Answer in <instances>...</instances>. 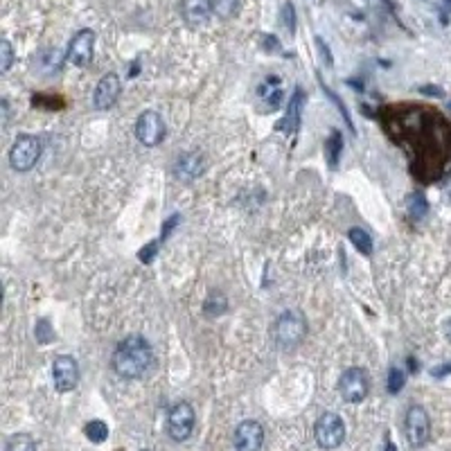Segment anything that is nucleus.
Listing matches in <instances>:
<instances>
[{
    "label": "nucleus",
    "instance_id": "13",
    "mask_svg": "<svg viewBox=\"0 0 451 451\" xmlns=\"http://www.w3.org/2000/svg\"><path fill=\"white\" fill-rule=\"evenodd\" d=\"M265 445V429L260 422L244 420L235 429V451H260Z\"/></svg>",
    "mask_w": 451,
    "mask_h": 451
},
{
    "label": "nucleus",
    "instance_id": "3",
    "mask_svg": "<svg viewBox=\"0 0 451 451\" xmlns=\"http://www.w3.org/2000/svg\"><path fill=\"white\" fill-rule=\"evenodd\" d=\"M41 154H44V144H41L37 135H19L10 149V165L14 172L25 174L32 167H37Z\"/></svg>",
    "mask_w": 451,
    "mask_h": 451
},
{
    "label": "nucleus",
    "instance_id": "15",
    "mask_svg": "<svg viewBox=\"0 0 451 451\" xmlns=\"http://www.w3.org/2000/svg\"><path fill=\"white\" fill-rule=\"evenodd\" d=\"M258 95L262 102H267V106L271 111H276L280 104H282V99H285V90H282V79L280 77H267L265 81L260 84V88H258Z\"/></svg>",
    "mask_w": 451,
    "mask_h": 451
},
{
    "label": "nucleus",
    "instance_id": "25",
    "mask_svg": "<svg viewBox=\"0 0 451 451\" xmlns=\"http://www.w3.org/2000/svg\"><path fill=\"white\" fill-rule=\"evenodd\" d=\"M404 384H406V372L402 368H390V372H388V393L397 395L399 390L404 388Z\"/></svg>",
    "mask_w": 451,
    "mask_h": 451
},
{
    "label": "nucleus",
    "instance_id": "29",
    "mask_svg": "<svg viewBox=\"0 0 451 451\" xmlns=\"http://www.w3.org/2000/svg\"><path fill=\"white\" fill-rule=\"evenodd\" d=\"M451 372V363L449 365H442V368H436L433 370V374H436V377H442V374H449Z\"/></svg>",
    "mask_w": 451,
    "mask_h": 451
},
{
    "label": "nucleus",
    "instance_id": "4",
    "mask_svg": "<svg viewBox=\"0 0 451 451\" xmlns=\"http://www.w3.org/2000/svg\"><path fill=\"white\" fill-rule=\"evenodd\" d=\"M194 424H197V413L190 402H176L167 413V433L176 442H183L192 436Z\"/></svg>",
    "mask_w": 451,
    "mask_h": 451
},
{
    "label": "nucleus",
    "instance_id": "19",
    "mask_svg": "<svg viewBox=\"0 0 451 451\" xmlns=\"http://www.w3.org/2000/svg\"><path fill=\"white\" fill-rule=\"evenodd\" d=\"M5 451H37V442H34L30 433H14V436L7 440Z\"/></svg>",
    "mask_w": 451,
    "mask_h": 451
},
{
    "label": "nucleus",
    "instance_id": "7",
    "mask_svg": "<svg viewBox=\"0 0 451 451\" xmlns=\"http://www.w3.org/2000/svg\"><path fill=\"white\" fill-rule=\"evenodd\" d=\"M404 433H406L408 445H411L413 449H420L429 442V438H431V420H429V413L424 411L422 406H411L406 411Z\"/></svg>",
    "mask_w": 451,
    "mask_h": 451
},
{
    "label": "nucleus",
    "instance_id": "26",
    "mask_svg": "<svg viewBox=\"0 0 451 451\" xmlns=\"http://www.w3.org/2000/svg\"><path fill=\"white\" fill-rule=\"evenodd\" d=\"M34 336H37L39 343H50V341H52V338H55V329H52V325H50L48 318H41L37 323V327H34Z\"/></svg>",
    "mask_w": 451,
    "mask_h": 451
},
{
    "label": "nucleus",
    "instance_id": "11",
    "mask_svg": "<svg viewBox=\"0 0 451 451\" xmlns=\"http://www.w3.org/2000/svg\"><path fill=\"white\" fill-rule=\"evenodd\" d=\"M122 93V81L115 73H106L104 77L97 81L95 93H93V106L97 111H106L117 102Z\"/></svg>",
    "mask_w": 451,
    "mask_h": 451
},
{
    "label": "nucleus",
    "instance_id": "28",
    "mask_svg": "<svg viewBox=\"0 0 451 451\" xmlns=\"http://www.w3.org/2000/svg\"><path fill=\"white\" fill-rule=\"evenodd\" d=\"M285 19H287V25H289V30H296V16H294V5L291 3H287L285 5Z\"/></svg>",
    "mask_w": 451,
    "mask_h": 451
},
{
    "label": "nucleus",
    "instance_id": "22",
    "mask_svg": "<svg viewBox=\"0 0 451 451\" xmlns=\"http://www.w3.org/2000/svg\"><path fill=\"white\" fill-rule=\"evenodd\" d=\"M84 433H86V438L90 442L99 445V442H104L108 438V427L102 420H90L86 427H84Z\"/></svg>",
    "mask_w": 451,
    "mask_h": 451
},
{
    "label": "nucleus",
    "instance_id": "16",
    "mask_svg": "<svg viewBox=\"0 0 451 451\" xmlns=\"http://www.w3.org/2000/svg\"><path fill=\"white\" fill-rule=\"evenodd\" d=\"M300 117H303V90L298 88V90L294 93V97L289 99V108H287L282 129H285L287 133H296L298 126H300Z\"/></svg>",
    "mask_w": 451,
    "mask_h": 451
},
{
    "label": "nucleus",
    "instance_id": "1",
    "mask_svg": "<svg viewBox=\"0 0 451 451\" xmlns=\"http://www.w3.org/2000/svg\"><path fill=\"white\" fill-rule=\"evenodd\" d=\"M111 365L117 377L122 379H140L154 368V347L140 334H131L122 338L111 356Z\"/></svg>",
    "mask_w": 451,
    "mask_h": 451
},
{
    "label": "nucleus",
    "instance_id": "23",
    "mask_svg": "<svg viewBox=\"0 0 451 451\" xmlns=\"http://www.w3.org/2000/svg\"><path fill=\"white\" fill-rule=\"evenodd\" d=\"M14 64V48L7 39L0 41V73H10Z\"/></svg>",
    "mask_w": 451,
    "mask_h": 451
},
{
    "label": "nucleus",
    "instance_id": "17",
    "mask_svg": "<svg viewBox=\"0 0 451 451\" xmlns=\"http://www.w3.org/2000/svg\"><path fill=\"white\" fill-rule=\"evenodd\" d=\"M226 309H228V300L221 291H212L206 298V303H203V314L208 318H219L221 314H226Z\"/></svg>",
    "mask_w": 451,
    "mask_h": 451
},
{
    "label": "nucleus",
    "instance_id": "8",
    "mask_svg": "<svg viewBox=\"0 0 451 451\" xmlns=\"http://www.w3.org/2000/svg\"><path fill=\"white\" fill-rule=\"evenodd\" d=\"M135 138L144 147H158L165 140V122L158 111H142L135 122Z\"/></svg>",
    "mask_w": 451,
    "mask_h": 451
},
{
    "label": "nucleus",
    "instance_id": "21",
    "mask_svg": "<svg viewBox=\"0 0 451 451\" xmlns=\"http://www.w3.org/2000/svg\"><path fill=\"white\" fill-rule=\"evenodd\" d=\"M406 206H408V215H411L415 221L422 219L424 215H427V210H429V203H427V199H424L422 192H415L413 197H408Z\"/></svg>",
    "mask_w": 451,
    "mask_h": 451
},
{
    "label": "nucleus",
    "instance_id": "14",
    "mask_svg": "<svg viewBox=\"0 0 451 451\" xmlns=\"http://www.w3.org/2000/svg\"><path fill=\"white\" fill-rule=\"evenodd\" d=\"M181 14L187 25L199 28V25H206L212 19L215 10H212V0H183Z\"/></svg>",
    "mask_w": 451,
    "mask_h": 451
},
{
    "label": "nucleus",
    "instance_id": "2",
    "mask_svg": "<svg viewBox=\"0 0 451 451\" xmlns=\"http://www.w3.org/2000/svg\"><path fill=\"white\" fill-rule=\"evenodd\" d=\"M271 336H274V343L282 352L296 350L305 341V336H307V320H305L303 311L287 309L280 314L274 325H271Z\"/></svg>",
    "mask_w": 451,
    "mask_h": 451
},
{
    "label": "nucleus",
    "instance_id": "9",
    "mask_svg": "<svg viewBox=\"0 0 451 451\" xmlns=\"http://www.w3.org/2000/svg\"><path fill=\"white\" fill-rule=\"evenodd\" d=\"M93 50H95V32L93 30H79L70 39L66 50V61H70L77 68H88L93 61Z\"/></svg>",
    "mask_w": 451,
    "mask_h": 451
},
{
    "label": "nucleus",
    "instance_id": "6",
    "mask_svg": "<svg viewBox=\"0 0 451 451\" xmlns=\"http://www.w3.org/2000/svg\"><path fill=\"white\" fill-rule=\"evenodd\" d=\"M338 393L347 404H359L370 393V379L363 368H347L338 379Z\"/></svg>",
    "mask_w": 451,
    "mask_h": 451
},
{
    "label": "nucleus",
    "instance_id": "30",
    "mask_svg": "<svg viewBox=\"0 0 451 451\" xmlns=\"http://www.w3.org/2000/svg\"><path fill=\"white\" fill-rule=\"evenodd\" d=\"M445 334H447V338L451 341V318L447 320V325H445Z\"/></svg>",
    "mask_w": 451,
    "mask_h": 451
},
{
    "label": "nucleus",
    "instance_id": "20",
    "mask_svg": "<svg viewBox=\"0 0 451 451\" xmlns=\"http://www.w3.org/2000/svg\"><path fill=\"white\" fill-rule=\"evenodd\" d=\"M347 237H350V242L354 244V249L359 253L372 255V240H370V235L363 231V228H350Z\"/></svg>",
    "mask_w": 451,
    "mask_h": 451
},
{
    "label": "nucleus",
    "instance_id": "10",
    "mask_svg": "<svg viewBox=\"0 0 451 451\" xmlns=\"http://www.w3.org/2000/svg\"><path fill=\"white\" fill-rule=\"evenodd\" d=\"M52 381L59 393H70L79 384V363L73 356L61 354L52 363Z\"/></svg>",
    "mask_w": 451,
    "mask_h": 451
},
{
    "label": "nucleus",
    "instance_id": "12",
    "mask_svg": "<svg viewBox=\"0 0 451 451\" xmlns=\"http://www.w3.org/2000/svg\"><path fill=\"white\" fill-rule=\"evenodd\" d=\"M203 172H206V160H203V156L197 154V151H185V154H181L176 158V163L172 167L174 178H176V181H181V183L197 181Z\"/></svg>",
    "mask_w": 451,
    "mask_h": 451
},
{
    "label": "nucleus",
    "instance_id": "27",
    "mask_svg": "<svg viewBox=\"0 0 451 451\" xmlns=\"http://www.w3.org/2000/svg\"><path fill=\"white\" fill-rule=\"evenodd\" d=\"M158 253V242H149L147 246H144V249L138 253V258L144 262V265H149L151 260H154V255Z\"/></svg>",
    "mask_w": 451,
    "mask_h": 451
},
{
    "label": "nucleus",
    "instance_id": "18",
    "mask_svg": "<svg viewBox=\"0 0 451 451\" xmlns=\"http://www.w3.org/2000/svg\"><path fill=\"white\" fill-rule=\"evenodd\" d=\"M341 154H343V138H341V133H338V131H332V135L325 142V156H327L332 167L338 165V158H341Z\"/></svg>",
    "mask_w": 451,
    "mask_h": 451
},
{
    "label": "nucleus",
    "instance_id": "24",
    "mask_svg": "<svg viewBox=\"0 0 451 451\" xmlns=\"http://www.w3.org/2000/svg\"><path fill=\"white\" fill-rule=\"evenodd\" d=\"M212 10L219 19H233L237 14V0H212Z\"/></svg>",
    "mask_w": 451,
    "mask_h": 451
},
{
    "label": "nucleus",
    "instance_id": "5",
    "mask_svg": "<svg viewBox=\"0 0 451 451\" xmlns=\"http://www.w3.org/2000/svg\"><path fill=\"white\" fill-rule=\"evenodd\" d=\"M314 438L320 449H336L345 440V424L336 413H323L314 424Z\"/></svg>",
    "mask_w": 451,
    "mask_h": 451
}]
</instances>
